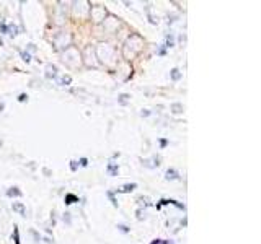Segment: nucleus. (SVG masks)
Listing matches in <instances>:
<instances>
[{"label": "nucleus", "mask_w": 261, "mask_h": 244, "mask_svg": "<svg viewBox=\"0 0 261 244\" xmlns=\"http://www.w3.org/2000/svg\"><path fill=\"white\" fill-rule=\"evenodd\" d=\"M7 195L8 197H23V192H21L16 185H13V187H10L7 190Z\"/></svg>", "instance_id": "f257e3e1"}, {"label": "nucleus", "mask_w": 261, "mask_h": 244, "mask_svg": "<svg viewBox=\"0 0 261 244\" xmlns=\"http://www.w3.org/2000/svg\"><path fill=\"white\" fill-rule=\"evenodd\" d=\"M11 208L15 210V212H18L21 216H26V210H25V205L23 203H18V202H15L13 205H11Z\"/></svg>", "instance_id": "f03ea898"}, {"label": "nucleus", "mask_w": 261, "mask_h": 244, "mask_svg": "<svg viewBox=\"0 0 261 244\" xmlns=\"http://www.w3.org/2000/svg\"><path fill=\"white\" fill-rule=\"evenodd\" d=\"M136 187H137V184H136V182H130V184H124L123 189H118L116 192H124V194H127V192H132Z\"/></svg>", "instance_id": "7ed1b4c3"}, {"label": "nucleus", "mask_w": 261, "mask_h": 244, "mask_svg": "<svg viewBox=\"0 0 261 244\" xmlns=\"http://www.w3.org/2000/svg\"><path fill=\"white\" fill-rule=\"evenodd\" d=\"M46 70H47V72H46V77L47 78H54L57 75V67L56 65H51V63H49V65L46 67Z\"/></svg>", "instance_id": "20e7f679"}, {"label": "nucleus", "mask_w": 261, "mask_h": 244, "mask_svg": "<svg viewBox=\"0 0 261 244\" xmlns=\"http://www.w3.org/2000/svg\"><path fill=\"white\" fill-rule=\"evenodd\" d=\"M106 169H108V173H110L111 176H118V171H119V164H118V163H110Z\"/></svg>", "instance_id": "39448f33"}, {"label": "nucleus", "mask_w": 261, "mask_h": 244, "mask_svg": "<svg viewBox=\"0 0 261 244\" xmlns=\"http://www.w3.org/2000/svg\"><path fill=\"white\" fill-rule=\"evenodd\" d=\"M165 178L168 179H171V181H175V179H180V174H178V171L176 169H168L166 171V174H165Z\"/></svg>", "instance_id": "423d86ee"}, {"label": "nucleus", "mask_w": 261, "mask_h": 244, "mask_svg": "<svg viewBox=\"0 0 261 244\" xmlns=\"http://www.w3.org/2000/svg\"><path fill=\"white\" fill-rule=\"evenodd\" d=\"M75 202H78L77 195H74V194H67V195H65V205H70V203H75Z\"/></svg>", "instance_id": "0eeeda50"}, {"label": "nucleus", "mask_w": 261, "mask_h": 244, "mask_svg": "<svg viewBox=\"0 0 261 244\" xmlns=\"http://www.w3.org/2000/svg\"><path fill=\"white\" fill-rule=\"evenodd\" d=\"M170 75H171V80L173 81H178L181 78V73H180V70H178V68H173L171 72H170Z\"/></svg>", "instance_id": "6e6552de"}, {"label": "nucleus", "mask_w": 261, "mask_h": 244, "mask_svg": "<svg viewBox=\"0 0 261 244\" xmlns=\"http://www.w3.org/2000/svg\"><path fill=\"white\" fill-rule=\"evenodd\" d=\"M129 94H126V93H123V94H119V98H118V103H119V104H127V101H129Z\"/></svg>", "instance_id": "1a4fd4ad"}, {"label": "nucleus", "mask_w": 261, "mask_h": 244, "mask_svg": "<svg viewBox=\"0 0 261 244\" xmlns=\"http://www.w3.org/2000/svg\"><path fill=\"white\" fill-rule=\"evenodd\" d=\"M183 104H180V103H175V104H171V111L175 112V114H180V112H183Z\"/></svg>", "instance_id": "9d476101"}, {"label": "nucleus", "mask_w": 261, "mask_h": 244, "mask_svg": "<svg viewBox=\"0 0 261 244\" xmlns=\"http://www.w3.org/2000/svg\"><path fill=\"white\" fill-rule=\"evenodd\" d=\"M13 241H15V244H21V243H20V231H18V226H16V225L13 226Z\"/></svg>", "instance_id": "9b49d317"}, {"label": "nucleus", "mask_w": 261, "mask_h": 244, "mask_svg": "<svg viewBox=\"0 0 261 244\" xmlns=\"http://www.w3.org/2000/svg\"><path fill=\"white\" fill-rule=\"evenodd\" d=\"M59 83H60V85H65V86H67V85H70V83H72L70 75H64V77L59 80Z\"/></svg>", "instance_id": "f8f14e48"}, {"label": "nucleus", "mask_w": 261, "mask_h": 244, "mask_svg": "<svg viewBox=\"0 0 261 244\" xmlns=\"http://www.w3.org/2000/svg\"><path fill=\"white\" fill-rule=\"evenodd\" d=\"M7 28H8V33H7V34H10L11 38H13V36H16V31H18V29H16V26H15V24H7Z\"/></svg>", "instance_id": "ddd939ff"}, {"label": "nucleus", "mask_w": 261, "mask_h": 244, "mask_svg": "<svg viewBox=\"0 0 261 244\" xmlns=\"http://www.w3.org/2000/svg\"><path fill=\"white\" fill-rule=\"evenodd\" d=\"M144 164L147 168H152V164H150V161H144ZM157 166H160V158L157 156V158H153V168H157Z\"/></svg>", "instance_id": "4468645a"}, {"label": "nucleus", "mask_w": 261, "mask_h": 244, "mask_svg": "<svg viewBox=\"0 0 261 244\" xmlns=\"http://www.w3.org/2000/svg\"><path fill=\"white\" fill-rule=\"evenodd\" d=\"M106 195H108V197H110V200H111V203H113V207H116V208H118V200L114 199V192L108 190V192H106Z\"/></svg>", "instance_id": "2eb2a0df"}, {"label": "nucleus", "mask_w": 261, "mask_h": 244, "mask_svg": "<svg viewBox=\"0 0 261 244\" xmlns=\"http://www.w3.org/2000/svg\"><path fill=\"white\" fill-rule=\"evenodd\" d=\"M21 57H23V60H25L26 63L31 62V56H29V52H25V51H21Z\"/></svg>", "instance_id": "dca6fc26"}, {"label": "nucleus", "mask_w": 261, "mask_h": 244, "mask_svg": "<svg viewBox=\"0 0 261 244\" xmlns=\"http://www.w3.org/2000/svg\"><path fill=\"white\" fill-rule=\"evenodd\" d=\"M116 228L121 231V233H129V231H130V228H129V226H126V225H121V223L118 225Z\"/></svg>", "instance_id": "f3484780"}, {"label": "nucleus", "mask_w": 261, "mask_h": 244, "mask_svg": "<svg viewBox=\"0 0 261 244\" xmlns=\"http://www.w3.org/2000/svg\"><path fill=\"white\" fill-rule=\"evenodd\" d=\"M62 220H64V221H65V223H67V225H70V223H72V218H70V213H65V215H64V216H62Z\"/></svg>", "instance_id": "a211bd4d"}, {"label": "nucleus", "mask_w": 261, "mask_h": 244, "mask_svg": "<svg viewBox=\"0 0 261 244\" xmlns=\"http://www.w3.org/2000/svg\"><path fill=\"white\" fill-rule=\"evenodd\" d=\"M70 169L72 171H77L78 169V161H75V160L70 161Z\"/></svg>", "instance_id": "6ab92c4d"}, {"label": "nucleus", "mask_w": 261, "mask_h": 244, "mask_svg": "<svg viewBox=\"0 0 261 244\" xmlns=\"http://www.w3.org/2000/svg\"><path fill=\"white\" fill-rule=\"evenodd\" d=\"M18 101H20V103H25V101H28V94L21 93L20 96H18Z\"/></svg>", "instance_id": "aec40b11"}, {"label": "nucleus", "mask_w": 261, "mask_h": 244, "mask_svg": "<svg viewBox=\"0 0 261 244\" xmlns=\"http://www.w3.org/2000/svg\"><path fill=\"white\" fill-rule=\"evenodd\" d=\"M78 164H80V166H88V160H87V158H80V161H78Z\"/></svg>", "instance_id": "412c9836"}, {"label": "nucleus", "mask_w": 261, "mask_h": 244, "mask_svg": "<svg viewBox=\"0 0 261 244\" xmlns=\"http://www.w3.org/2000/svg\"><path fill=\"white\" fill-rule=\"evenodd\" d=\"M0 31L4 33V34H7V33H8V28H7V24H5V23L0 24Z\"/></svg>", "instance_id": "4be33fe9"}, {"label": "nucleus", "mask_w": 261, "mask_h": 244, "mask_svg": "<svg viewBox=\"0 0 261 244\" xmlns=\"http://www.w3.org/2000/svg\"><path fill=\"white\" fill-rule=\"evenodd\" d=\"M150 244H168L166 241H163V239H155V241H152Z\"/></svg>", "instance_id": "5701e85b"}, {"label": "nucleus", "mask_w": 261, "mask_h": 244, "mask_svg": "<svg viewBox=\"0 0 261 244\" xmlns=\"http://www.w3.org/2000/svg\"><path fill=\"white\" fill-rule=\"evenodd\" d=\"M141 116H142V117H147V116H150V111H148V109H142Z\"/></svg>", "instance_id": "b1692460"}, {"label": "nucleus", "mask_w": 261, "mask_h": 244, "mask_svg": "<svg viewBox=\"0 0 261 244\" xmlns=\"http://www.w3.org/2000/svg\"><path fill=\"white\" fill-rule=\"evenodd\" d=\"M166 145H168V140H166V138H162V140H160V146H162V148H165Z\"/></svg>", "instance_id": "393cba45"}, {"label": "nucleus", "mask_w": 261, "mask_h": 244, "mask_svg": "<svg viewBox=\"0 0 261 244\" xmlns=\"http://www.w3.org/2000/svg\"><path fill=\"white\" fill-rule=\"evenodd\" d=\"M31 234H33V236H34L36 243H39V236H38V233H36V231H31Z\"/></svg>", "instance_id": "a878e982"}, {"label": "nucleus", "mask_w": 261, "mask_h": 244, "mask_svg": "<svg viewBox=\"0 0 261 244\" xmlns=\"http://www.w3.org/2000/svg\"><path fill=\"white\" fill-rule=\"evenodd\" d=\"M158 56H165V47H160L158 49Z\"/></svg>", "instance_id": "bb28decb"}, {"label": "nucleus", "mask_w": 261, "mask_h": 244, "mask_svg": "<svg viewBox=\"0 0 261 244\" xmlns=\"http://www.w3.org/2000/svg\"><path fill=\"white\" fill-rule=\"evenodd\" d=\"M28 49H29V51H34L36 47H34V44H28Z\"/></svg>", "instance_id": "cd10ccee"}, {"label": "nucleus", "mask_w": 261, "mask_h": 244, "mask_svg": "<svg viewBox=\"0 0 261 244\" xmlns=\"http://www.w3.org/2000/svg\"><path fill=\"white\" fill-rule=\"evenodd\" d=\"M4 108H5V103H0V112L4 111Z\"/></svg>", "instance_id": "c85d7f7f"}, {"label": "nucleus", "mask_w": 261, "mask_h": 244, "mask_svg": "<svg viewBox=\"0 0 261 244\" xmlns=\"http://www.w3.org/2000/svg\"><path fill=\"white\" fill-rule=\"evenodd\" d=\"M168 244H173V243H168Z\"/></svg>", "instance_id": "c756f323"}]
</instances>
